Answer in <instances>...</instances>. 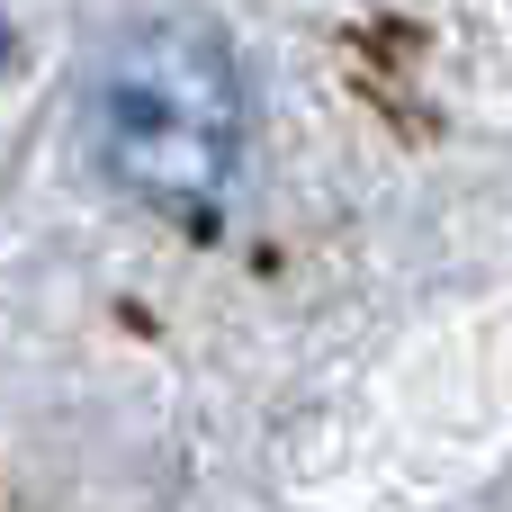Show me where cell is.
Here are the masks:
<instances>
[{
	"label": "cell",
	"mask_w": 512,
	"mask_h": 512,
	"mask_svg": "<svg viewBox=\"0 0 512 512\" xmlns=\"http://www.w3.org/2000/svg\"><path fill=\"white\" fill-rule=\"evenodd\" d=\"M99 162L171 216H207L243 153V72L207 18H135L90 81Z\"/></svg>",
	"instance_id": "1"
}]
</instances>
